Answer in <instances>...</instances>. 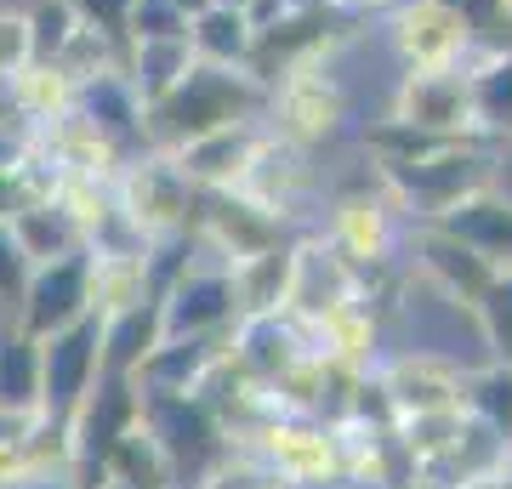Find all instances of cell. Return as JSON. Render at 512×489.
<instances>
[{
    "label": "cell",
    "mask_w": 512,
    "mask_h": 489,
    "mask_svg": "<svg viewBox=\"0 0 512 489\" xmlns=\"http://www.w3.org/2000/svg\"><path fill=\"white\" fill-rule=\"evenodd\" d=\"M97 137H109L120 154H137L143 148V97L137 86L126 80V69H103L92 80H80L74 86V103H69Z\"/></svg>",
    "instance_id": "cell-20"
},
{
    "label": "cell",
    "mask_w": 512,
    "mask_h": 489,
    "mask_svg": "<svg viewBox=\"0 0 512 489\" xmlns=\"http://www.w3.org/2000/svg\"><path fill=\"white\" fill-rule=\"evenodd\" d=\"M114 205L126 211V222L143 239H165V234H188V228H194L200 194H194L188 177L171 165V154L137 148V154H126L120 177H114Z\"/></svg>",
    "instance_id": "cell-6"
},
{
    "label": "cell",
    "mask_w": 512,
    "mask_h": 489,
    "mask_svg": "<svg viewBox=\"0 0 512 489\" xmlns=\"http://www.w3.org/2000/svg\"><path fill=\"white\" fill-rule=\"evenodd\" d=\"M507 12H512V0H507Z\"/></svg>",
    "instance_id": "cell-44"
},
{
    "label": "cell",
    "mask_w": 512,
    "mask_h": 489,
    "mask_svg": "<svg viewBox=\"0 0 512 489\" xmlns=\"http://www.w3.org/2000/svg\"><path fill=\"white\" fill-rule=\"evenodd\" d=\"M313 182H319V171H313V148H296V143H285V137H274V131L262 126L251 160H245V171H239V182H234V194L239 200H251L256 211H268V217L285 228V222L308 205Z\"/></svg>",
    "instance_id": "cell-12"
},
{
    "label": "cell",
    "mask_w": 512,
    "mask_h": 489,
    "mask_svg": "<svg viewBox=\"0 0 512 489\" xmlns=\"http://www.w3.org/2000/svg\"><path fill=\"white\" fill-rule=\"evenodd\" d=\"M194 63V52H188V40H137V46H126V80L137 86V97H143V109H154L165 91L183 80V69Z\"/></svg>",
    "instance_id": "cell-28"
},
{
    "label": "cell",
    "mask_w": 512,
    "mask_h": 489,
    "mask_svg": "<svg viewBox=\"0 0 512 489\" xmlns=\"http://www.w3.org/2000/svg\"><path fill=\"white\" fill-rule=\"evenodd\" d=\"M467 410L490 421L501 438H512V364H478L467 370Z\"/></svg>",
    "instance_id": "cell-32"
},
{
    "label": "cell",
    "mask_w": 512,
    "mask_h": 489,
    "mask_svg": "<svg viewBox=\"0 0 512 489\" xmlns=\"http://www.w3.org/2000/svg\"><path fill=\"white\" fill-rule=\"evenodd\" d=\"M74 6V18L86 23V29H97L103 40H114L120 52H126V12H131V0H69Z\"/></svg>",
    "instance_id": "cell-36"
},
{
    "label": "cell",
    "mask_w": 512,
    "mask_h": 489,
    "mask_svg": "<svg viewBox=\"0 0 512 489\" xmlns=\"http://www.w3.org/2000/svg\"><path fill=\"white\" fill-rule=\"evenodd\" d=\"M507 467H512V438H507Z\"/></svg>",
    "instance_id": "cell-43"
},
{
    "label": "cell",
    "mask_w": 512,
    "mask_h": 489,
    "mask_svg": "<svg viewBox=\"0 0 512 489\" xmlns=\"http://www.w3.org/2000/svg\"><path fill=\"white\" fill-rule=\"evenodd\" d=\"M23 29H29V63H57L63 46L74 40V29H80V18H74L69 0H35L23 12Z\"/></svg>",
    "instance_id": "cell-33"
},
{
    "label": "cell",
    "mask_w": 512,
    "mask_h": 489,
    "mask_svg": "<svg viewBox=\"0 0 512 489\" xmlns=\"http://www.w3.org/2000/svg\"><path fill=\"white\" fill-rule=\"evenodd\" d=\"M18 489H74V484H69V472H46V478H29Z\"/></svg>",
    "instance_id": "cell-40"
},
{
    "label": "cell",
    "mask_w": 512,
    "mask_h": 489,
    "mask_svg": "<svg viewBox=\"0 0 512 489\" xmlns=\"http://www.w3.org/2000/svg\"><path fill=\"white\" fill-rule=\"evenodd\" d=\"M137 40H188V18L171 0H131L126 46H137Z\"/></svg>",
    "instance_id": "cell-35"
},
{
    "label": "cell",
    "mask_w": 512,
    "mask_h": 489,
    "mask_svg": "<svg viewBox=\"0 0 512 489\" xmlns=\"http://www.w3.org/2000/svg\"><path fill=\"white\" fill-rule=\"evenodd\" d=\"M262 109H268V86L251 69H222V63L194 57L183 80L165 91L154 109H143V148L171 154L200 131L234 126V120H262Z\"/></svg>",
    "instance_id": "cell-1"
},
{
    "label": "cell",
    "mask_w": 512,
    "mask_h": 489,
    "mask_svg": "<svg viewBox=\"0 0 512 489\" xmlns=\"http://www.w3.org/2000/svg\"><path fill=\"white\" fill-rule=\"evenodd\" d=\"M228 273H234L239 319H251V313H285V290H291V245L285 239L256 256H239Z\"/></svg>",
    "instance_id": "cell-23"
},
{
    "label": "cell",
    "mask_w": 512,
    "mask_h": 489,
    "mask_svg": "<svg viewBox=\"0 0 512 489\" xmlns=\"http://www.w3.org/2000/svg\"><path fill=\"white\" fill-rule=\"evenodd\" d=\"M473 330L484 347V364H512V273H495L490 290L473 302Z\"/></svg>",
    "instance_id": "cell-31"
},
{
    "label": "cell",
    "mask_w": 512,
    "mask_h": 489,
    "mask_svg": "<svg viewBox=\"0 0 512 489\" xmlns=\"http://www.w3.org/2000/svg\"><path fill=\"white\" fill-rule=\"evenodd\" d=\"M12 234H18V245H23V256H29V268L35 262H52V256H69V251H80L86 245V234H80V222L63 211V205L46 194V200H29L23 211H12Z\"/></svg>",
    "instance_id": "cell-24"
},
{
    "label": "cell",
    "mask_w": 512,
    "mask_h": 489,
    "mask_svg": "<svg viewBox=\"0 0 512 489\" xmlns=\"http://www.w3.org/2000/svg\"><path fill=\"white\" fill-rule=\"evenodd\" d=\"M467 80H473V109L484 137H512V46L473 40L467 52Z\"/></svg>",
    "instance_id": "cell-21"
},
{
    "label": "cell",
    "mask_w": 512,
    "mask_h": 489,
    "mask_svg": "<svg viewBox=\"0 0 512 489\" xmlns=\"http://www.w3.org/2000/svg\"><path fill=\"white\" fill-rule=\"evenodd\" d=\"M234 330H205V336H160L148 347V359L131 370L137 393H194L205 370L228 353Z\"/></svg>",
    "instance_id": "cell-19"
},
{
    "label": "cell",
    "mask_w": 512,
    "mask_h": 489,
    "mask_svg": "<svg viewBox=\"0 0 512 489\" xmlns=\"http://www.w3.org/2000/svg\"><path fill=\"white\" fill-rule=\"evenodd\" d=\"M473 40V18L461 0H399L387 12V46H393L404 74L461 69Z\"/></svg>",
    "instance_id": "cell-7"
},
{
    "label": "cell",
    "mask_w": 512,
    "mask_h": 489,
    "mask_svg": "<svg viewBox=\"0 0 512 489\" xmlns=\"http://www.w3.org/2000/svg\"><path fill=\"white\" fill-rule=\"evenodd\" d=\"M256 137H262V120H234V126L200 131V137H188L183 148H171V165L188 177L194 194H222V188L239 182Z\"/></svg>",
    "instance_id": "cell-18"
},
{
    "label": "cell",
    "mask_w": 512,
    "mask_h": 489,
    "mask_svg": "<svg viewBox=\"0 0 512 489\" xmlns=\"http://www.w3.org/2000/svg\"><path fill=\"white\" fill-rule=\"evenodd\" d=\"M86 313H92V251L80 245V251H69V256L35 262L6 319L40 342V336L74 325V319H86Z\"/></svg>",
    "instance_id": "cell-10"
},
{
    "label": "cell",
    "mask_w": 512,
    "mask_h": 489,
    "mask_svg": "<svg viewBox=\"0 0 512 489\" xmlns=\"http://www.w3.org/2000/svg\"><path fill=\"white\" fill-rule=\"evenodd\" d=\"M433 228H444L450 239H461L473 256H484L495 273H512V194L501 188H473V194H461L456 205H444Z\"/></svg>",
    "instance_id": "cell-17"
},
{
    "label": "cell",
    "mask_w": 512,
    "mask_h": 489,
    "mask_svg": "<svg viewBox=\"0 0 512 489\" xmlns=\"http://www.w3.org/2000/svg\"><path fill=\"white\" fill-rule=\"evenodd\" d=\"M103 478H126V484H137V489H171V467H165V455L154 450V438L143 433V421L126 427V433L109 444Z\"/></svg>",
    "instance_id": "cell-30"
},
{
    "label": "cell",
    "mask_w": 512,
    "mask_h": 489,
    "mask_svg": "<svg viewBox=\"0 0 512 489\" xmlns=\"http://www.w3.org/2000/svg\"><path fill=\"white\" fill-rule=\"evenodd\" d=\"M29 63V29H23V12H0V86Z\"/></svg>",
    "instance_id": "cell-38"
},
{
    "label": "cell",
    "mask_w": 512,
    "mask_h": 489,
    "mask_svg": "<svg viewBox=\"0 0 512 489\" xmlns=\"http://www.w3.org/2000/svg\"><path fill=\"white\" fill-rule=\"evenodd\" d=\"M0 97H6L29 126H46V120H57V114H69L74 80L57 69V63H23V69L0 86Z\"/></svg>",
    "instance_id": "cell-26"
},
{
    "label": "cell",
    "mask_w": 512,
    "mask_h": 489,
    "mask_svg": "<svg viewBox=\"0 0 512 489\" xmlns=\"http://www.w3.org/2000/svg\"><path fill=\"white\" fill-rule=\"evenodd\" d=\"M376 182L387 188V200L399 205V217L433 222L461 194L490 188L495 160H490V148H478V137H467V143H433V148H421V154H410V160L376 165Z\"/></svg>",
    "instance_id": "cell-2"
},
{
    "label": "cell",
    "mask_w": 512,
    "mask_h": 489,
    "mask_svg": "<svg viewBox=\"0 0 512 489\" xmlns=\"http://www.w3.org/2000/svg\"><path fill=\"white\" fill-rule=\"evenodd\" d=\"M194 489H291V484H285L274 467H262L251 450H239V444H234V450L222 455V461L205 472Z\"/></svg>",
    "instance_id": "cell-34"
},
{
    "label": "cell",
    "mask_w": 512,
    "mask_h": 489,
    "mask_svg": "<svg viewBox=\"0 0 512 489\" xmlns=\"http://www.w3.org/2000/svg\"><path fill=\"white\" fill-rule=\"evenodd\" d=\"M97 342H103V319H97V313L52 330V336H40V404H35V416L46 421V427H57V433H69L74 410H80V399L92 393L97 370H103V364H97Z\"/></svg>",
    "instance_id": "cell-8"
},
{
    "label": "cell",
    "mask_w": 512,
    "mask_h": 489,
    "mask_svg": "<svg viewBox=\"0 0 512 489\" xmlns=\"http://www.w3.org/2000/svg\"><path fill=\"white\" fill-rule=\"evenodd\" d=\"M40 404V342L12 319H0V410H29Z\"/></svg>",
    "instance_id": "cell-27"
},
{
    "label": "cell",
    "mask_w": 512,
    "mask_h": 489,
    "mask_svg": "<svg viewBox=\"0 0 512 489\" xmlns=\"http://www.w3.org/2000/svg\"><path fill=\"white\" fill-rule=\"evenodd\" d=\"M239 450H251L262 467H274L291 489H342L336 433H330L325 416H308V410H268L251 433L239 438Z\"/></svg>",
    "instance_id": "cell-5"
},
{
    "label": "cell",
    "mask_w": 512,
    "mask_h": 489,
    "mask_svg": "<svg viewBox=\"0 0 512 489\" xmlns=\"http://www.w3.org/2000/svg\"><path fill=\"white\" fill-rule=\"evenodd\" d=\"M137 421L154 438V450L171 467V489H194L222 455L234 450V438L200 393H137Z\"/></svg>",
    "instance_id": "cell-3"
},
{
    "label": "cell",
    "mask_w": 512,
    "mask_h": 489,
    "mask_svg": "<svg viewBox=\"0 0 512 489\" xmlns=\"http://www.w3.org/2000/svg\"><path fill=\"white\" fill-rule=\"evenodd\" d=\"M336 12H353V18H387L399 0H330Z\"/></svg>",
    "instance_id": "cell-39"
},
{
    "label": "cell",
    "mask_w": 512,
    "mask_h": 489,
    "mask_svg": "<svg viewBox=\"0 0 512 489\" xmlns=\"http://www.w3.org/2000/svg\"><path fill=\"white\" fill-rule=\"evenodd\" d=\"M330 251L353 262L359 273H382L393 262L404 239V222H399V205L387 200V188H342L325 211V234H319Z\"/></svg>",
    "instance_id": "cell-9"
},
{
    "label": "cell",
    "mask_w": 512,
    "mask_h": 489,
    "mask_svg": "<svg viewBox=\"0 0 512 489\" xmlns=\"http://www.w3.org/2000/svg\"><path fill=\"white\" fill-rule=\"evenodd\" d=\"M262 126L296 148H325L330 137H342V126H348V86L330 74L325 57H308V63L285 69L268 86Z\"/></svg>",
    "instance_id": "cell-4"
},
{
    "label": "cell",
    "mask_w": 512,
    "mask_h": 489,
    "mask_svg": "<svg viewBox=\"0 0 512 489\" xmlns=\"http://www.w3.org/2000/svg\"><path fill=\"white\" fill-rule=\"evenodd\" d=\"M171 6H177V12H183V18H200L205 6H217V0H171Z\"/></svg>",
    "instance_id": "cell-41"
},
{
    "label": "cell",
    "mask_w": 512,
    "mask_h": 489,
    "mask_svg": "<svg viewBox=\"0 0 512 489\" xmlns=\"http://www.w3.org/2000/svg\"><path fill=\"white\" fill-rule=\"evenodd\" d=\"M137 302H154V296H148L143 251L92 256V313L97 319H109V313H120V308H137Z\"/></svg>",
    "instance_id": "cell-29"
},
{
    "label": "cell",
    "mask_w": 512,
    "mask_h": 489,
    "mask_svg": "<svg viewBox=\"0 0 512 489\" xmlns=\"http://www.w3.org/2000/svg\"><path fill=\"white\" fill-rule=\"evenodd\" d=\"M410 251H416V268H421V279H427V290L444 296L450 308L473 313V302L490 290V279H495V268L484 262V256H473L461 239H450L444 228H433V222H416Z\"/></svg>",
    "instance_id": "cell-16"
},
{
    "label": "cell",
    "mask_w": 512,
    "mask_h": 489,
    "mask_svg": "<svg viewBox=\"0 0 512 489\" xmlns=\"http://www.w3.org/2000/svg\"><path fill=\"white\" fill-rule=\"evenodd\" d=\"M234 325H239L234 273L200 245L188 273L160 296V330L165 336H205V330H234Z\"/></svg>",
    "instance_id": "cell-14"
},
{
    "label": "cell",
    "mask_w": 512,
    "mask_h": 489,
    "mask_svg": "<svg viewBox=\"0 0 512 489\" xmlns=\"http://www.w3.org/2000/svg\"><path fill=\"white\" fill-rule=\"evenodd\" d=\"M97 489H137V484H126V478H103Z\"/></svg>",
    "instance_id": "cell-42"
},
{
    "label": "cell",
    "mask_w": 512,
    "mask_h": 489,
    "mask_svg": "<svg viewBox=\"0 0 512 489\" xmlns=\"http://www.w3.org/2000/svg\"><path fill=\"white\" fill-rule=\"evenodd\" d=\"M387 120H399V126H410V131H427V137H444V143L484 137V131H478L467 69L399 74V86H393V114H387Z\"/></svg>",
    "instance_id": "cell-11"
},
{
    "label": "cell",
    "mask_w": 512,
    "mask_h": 489,
    "mask_svg": "<svg viewBox=\"0 0 512 489\" xmlns=\"http://www.w3.org/2000/svg\"><path fill=\"white\" fill-rule=\"evenodd\" d=\"M160 302H137V308H120L103 319V342H97V364L103 370H120L131 376L137 364L148 359V347L160 342Z\"/></svg>",
    "instance_id": "cell-25"
},
{
    "label": "cell",
    "mask_w": 512,
    "mask_h": 489,
    "mask_svg": "<svg viewBox=\"0 0 512 489\" xmlns=\"http://www.w3.org/2000/svg\"><path fill=\"white\" fill-rule=\"evenodd\" d=\"M23 279H29V256H23L18 234H12V222H0V313H12Z\"/></svg>",
    "instance_id": "cell-37"
},
{
    "label": "cell",
    "mask_w": 512,
    "mask_h": 489,
    "mask_svg": "<svg viewBox=\"0 0 512 489\" xmlns=\"http://www.w3.org/2000/svg\"><path fill=\"white\" fill-rule=\"evenodd\" d=\"M376 381L393 416H427V410H467V370L450 353L404 347L376 364Z\"/></svg>",
    "instance_id": "cell-13"
},
{
    "label": "cell",
    "mask_w": 512,
    "mask_h": 489,
    "mask_svg": "<svg viewBox=\"0 0 512 489\" xmlns=\"http://www.w3.org/2000/svg\"><path fill=\"white\" fill-rule=\"evenodd\" d=\"M365 290H370V273H359L353 262H342L319 234L302 239V245H291V290H285V313H291V319L313 325V319H325L330 308L359 302Z\"/></svg>",
    "instance_id": "cell-15"
},
{
    "label": "cell",
    "mask_w": 512,
    "mask_h": 489,
    "mask_svg": "<svg viewBox=\"0 0 512 489\" xmlns=\"http://www.w3.org/2000/svg\"><path fill=\"white\" fill-rule=\"evenodd\" d=\"M256 46V23L245 18V6L234 0H217L205 6L200 18H188V52L200 63H222V69H245Z\"/></svg>",
    "instance_id": "cell-22"
}]
</instances>
